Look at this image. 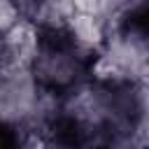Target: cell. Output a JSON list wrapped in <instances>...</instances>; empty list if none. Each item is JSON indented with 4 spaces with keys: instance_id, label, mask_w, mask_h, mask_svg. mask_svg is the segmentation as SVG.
I'll use <instances>...</instances> for the list:
<instances>
[{
    "instance_id": "5",
    "label": "cell",
    "mask_w": 149,
    "mask_h": 149,
    "mask_svg": "<svg viewBox=\"0 0 149 149\" xmlns=\"http://www.w3.org/2000/svg\"><path fill=\"white\" fill-rule=\"evenodd\" d=\"M19 21H21V16H19L14 2H12V0H0V35H5V33H7L12 26H16Z\"/></svg>"
},
{
    "instance_id": "2",
    "label": "cell",
    "mask_w": 149,
    "mask_h": 149,
    "mask_svg": "<svg viewBox=\"0 0 149 149\" xmlns=\"http://www.w3.org/2000/svg\"><path fill=\"white\" fill-rule=\"evenodd\" d=\"M40 86L28 68L0 70V126L23 128L37 102Z\"/></svg>"
},
{
    "instance_id": "1",
    "label": "cell",
    "mask_w": 149,
    "mask_h": 149,
    "mask_svg": "<svg viewBox=\"0 0 149 149\" xmlns=\"http://www.w3.org/2000/svg\"><path fill=\"white\" fill-rule=\"evenodd\" d=\"M93 56L81 51L65 30L61 33H42L40 30V47L30 63V74L35 77L40 88L65 93L81 81L88 79Z\"/></svg>"
},
{
    "instance_id": "3",
    "label": "cell",
    "mask_w": 149,
    "mask_h": 149,
    "mask_svg": "<svg viewBox=\"0 0 149 149\" xmlns=\"http://www.w3.org/2000/svg\"><path fill=\"white\" fill-rule=\"evenodd\" d=\"M2 42H5L9 65L30 70V63H33V58L37 54V47H40V28L35 23L21 19L16 26H12L2 35Z\"/></svg>"
},
{
    "instance_id": "4",
    "label": "cell",
    "mask_w": 149,
    "mask_h": 149,
    "mask_svg": "<svg viewBox=\"0 0 149 149\" xmlns=\"http://www.w3.org/2000/svg\"><path fill=\"white\" fill-rule=\"evenodd\" d=\"M65 33H68V37H70L81 51H86V54H91V56H95V54L102 49L105 37H107L102 23H100L93 14H84V12H74V16L70 19Z\"/></svg>"
},
{
    "instance_id": "6",
    "label": "cell",
    "mask_w": 149,
    "mask_h": 149,
    "mask_svg": "<svg viewBox=\"0 0 149 149\" xmlns=\"http://www.w3.org/2000/svg\"><path fill=\"white\" fill-rule=\"evenodd\" d=\"M5 68H12L9 65V58H7V51H5V42H2V35H0V70Z\"/></svg>"
}]
</instances>
